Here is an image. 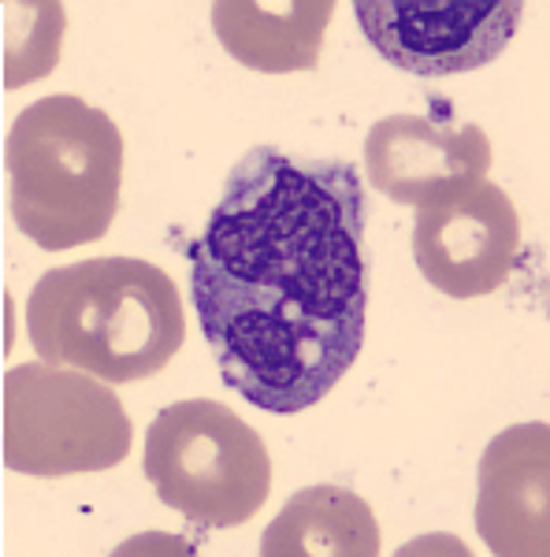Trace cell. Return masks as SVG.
I'll return each mask as SVG.
<instances>
[{
	"mask_svg": "<svg viewBox=\"0 0 550 557\" xmlns=\"http://www.w3.org/2000/svg\"><path fill=\"white\" fill-rule=\"evenodd\" d=\"M365 178L350 160L254 146L234 160L197 246L228 275L313 317H368Z\"/></svg>",
	"mask_w": 550,
	"mask_h": 557,
	"instance_id": "1",
	"label": "cell"
},
{
	"mask_svg": "<svg viewBox=\"0 0 550 557\" xmlns=\"http://www.w3.org/2000/svg\"><path fill=\"white\" fill-rule=\"evenodd\" d=\"M368 183L399 205H424L431 197L487 178L491 141L476 123H457L447 97H431V115H387L365 138Z\"/></svg>",
	"mask_w": 550,
	"mask_h": 557,
	"instance_id": "9",
	"label": "cell"
},
{
	"mask_svg": "<svg viewBox=\"0 0 550 557\" xmlns=\"http://www.w3.org/2000/svg\"><path fill=\"white\" fill-rule=\"evenodd\" d=\"M521 253V215L491 178L417 205L413 260L439 294L457 301L494 294Z\"/></svg>",
	"mask_w": 550,
	"mask_h": 557,
	"instance_id": "8",
	"label": "cell"
},
{
	"mask_svg": "<svg viewBox=\"0 0 550 557\" xmlns=\"http://www.w3.org/2000/svg\"><path fill=\"white\" fill-rule=\"evenodd\" d=\"M331 12V0H291L279 8L260 0H216L212 30L239 64L286 75L317 67Z\"/></svg>",
	"mask_w": 550,
	"mask_h": 557,
	"instance_id": "11",
	"label": "cell"
},
{
	"mask_svg": "<svg viewBox=\"0 0 550 557\" xmlns=\"http://www.w3.org/2000/svg\"><path fill=\"white\" fill-rule=\"evenodd\" d=\"M365 41L420 78L465 75L517 38L521 0H354Z\"/></svg>",
	"mask_w": 550,
	"mask_h": 557,
	"instance_id": "7",
	"label": "cell"
},
{
	"mask_svg": "<svg viewBox=\"0 0 550 557\" xmlns=\"http://www.w3.org/2000/svg\"><path fill=\"white\" fill-rule=\"evenodd\" d=\"M550 428L525 424L491 438L480 461V506L476 528L502 557H547L550 554Z\"/></svg>",
	"mask_w": 550,
	"mask_h": 557,
	"instance_id": "10",
	"label": "cell"
},
{
	"mask_svg": "<svg viewBox=\"0 0 550 557\" xmlns=\"http://www.w3.org/2000/svg\"><path fill=\"white\" fill-rule=\"evenodd\" d=\"M265 557H376L380 554V524L360 494L346 487L297 491L283 506L268 532L260 535Z\"/></svg>",
	"mask_w": 550,
	"mask_h": 557,
	"instance_id": "12",
	"label": "cell"
},
{
	"mask_svg": "<svg viewBox=\"0 0 550 557\" xmlns=\"http://www.w3.org/2000/svg\"><path fill=\"white\" fill-rule=\"evenodd\" d=\"M191 257V301L223 383L249 406L291 417L342 383L365 349L368 317H313L297 301L223 272L201 246Z\"/></svg>",
	"mask_w": 550,
	"mask_h": 557,
	"instance_id": "2",
	"label": "cell"
},
{
	"mask_svg": "<svg viewBox=\"0 0 550 557\" xmlns=\"http://www.w3.org/2000/svg\"><path fill=\"white\" fill-rule=\"evenodd\" d=\"M12 220L38 249L105 238L120 209L127 146L112 120L75 94H52L8 131Z\"/></svg>",
	"mask_w": 550,
	"mask_h": 557,
	"instance_id": "4",
	"label": "cell"
},
{
	"mask_svg": "<svg viewBox=\"0 0 550 557\" xmlns=\"http://www.w3.org/2000/svg\"><path fill=\"white\" fill-rule=\"evenodd\" d=\"M131 454V417L97 375L20 364L4 375V465L60 480L108 472Z\"/></svg>",
	"mask_w": 550,
	"mask_h": 557,
	"instance_id": "6",
	"label": "cell"
},
{
	"mask_svg": "<svg viewBox=\"0 0 550 557\" xmlns=\"http://www.w3.org/2000/svg\"><path fill=\"white\" fill-rule=\"evenodd\" d=\"M26 331L45 364L105 383L160 375L186 338L179 286L138 257H97L49 268L30 290Z\"/></svg>",
	"mask_w": 550,
	"mask_h": 557,
	"instance_id": "3",
	"label": "cell"
},
{
	"mask_svg": "<svg viewBox=\"0 0 550 557\" xmlns=\"http://www.w3.org/2000/svg\"><path fill=\"white\" fill-rule=\"evenodd\" d=\"M146 480L157 498L205 532L249 524L272 491V457L234 409L186 398L146 431Z\"/></svg>",
	"mask_w": 550,
	"mask_h": 557,
	"instance_id": "5",
	"label": "cell"
}]
</instances>
